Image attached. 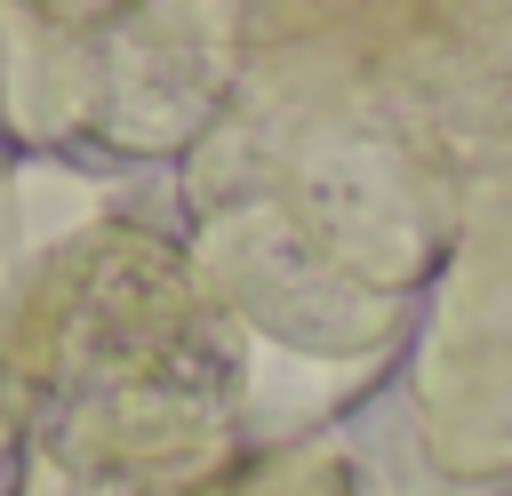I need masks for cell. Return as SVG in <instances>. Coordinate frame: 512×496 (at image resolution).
<instances>
[{"label": "cell", "instance_id": "6", "mask_svg": "<svg viewBox=\"0 0 512 496\" xmlns=\"http://www.w3.org/2000/svg\"><path fill=\"white\" fill-rule=\"evenodd\" d=\"M0 152H8V144H0Z\"/></svg>", "mask_w": 512, "mask_h": 496}, {"label": "cell", "instance_id": "4", "mask_svg": "<svg viewBox=\"0 0 512 496\" xmlns=\"http://www.w3.org/2000/svg\"><path fill=\"white\" fill-rule=\"evenodd\" d=\"M24 392H16V368H8V344H0V496H24Z\"/></svg>", "mask_w": 512, "mask_h": 496}, {"label": "cell", "instance_id": "5", "mask_svg": "<svg viewBox=\"0 0 512 496\" xmlns=\"http://www.w3.org/2000/svg\"><path fill=\"white\" fill-rule=\"evenodd\" d=\"M8 160H16V152H0V168H8Z\"/></svg>", "mask_w": 512, "mask_h": 496}, {"label": "cell", "instance_id": "1", "mask_svg": "<svg viewBox=\"0 0 512 496\" xmlns=\"http://www.w3.org/2000/svg\"><path fill=\"white\" fill-rule=\"evenodd\" d=\"M24 496H208L256 440V344L184 248V216L104 200L8 296Z\"/></svg>", "mask_w": 512, "mask_h": 496}, {"label": "cell", "instance_id": "3", "mask_svg": "<svg viewBox=\"0 0 512 496\" xmlns=\"http://www.w3.org/2000/svg\"><path fill=\"white\" fill-rule=\"evenodd\" d=\"M208 496H360V480H352V464H344L336 440H264Z\"/></svg>", "mask_w": 512, "mask_h": 496}, {"label": "cell", "instance_id": "2", "mask_svg": "<svg viewBox=\"0 0 512 496\" xmlns=\"http://www.w3.org/2000/svg\"><path fill=\"white\" fill-rule=\"evenodd\" d=\"M248 8H72L8 0L0 8V144L72 176L184 168L240 96Z\"/></svg>", "mask_w": 512, "mask_h": 496}]
</instances>
